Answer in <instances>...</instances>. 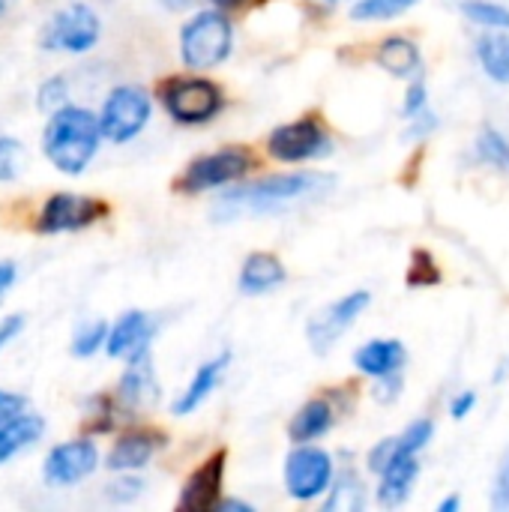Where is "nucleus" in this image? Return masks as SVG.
<instances>
[{"label": "nucleus", "mask_w": 509, "mask_h": 512, "mask_svg": "<svg viewBox=\"0 0 509 512\" xmlns=\"http://www.w3.org/2000/svg\"><path fill=\"white\" fill-rule=\"evenodd\" d=\"M216 9H225V12H234V9H243V6H249L252 0H210Z\"/></svg>", "instance_id": "obj_40"}, {"label": "nucleus", "mask_w": 509, "mask_h": 512, "mask_svg": "<svg viewBox=\"0 0 509 512\" xmlns=\"http://www.w3.org/2000/svg\"><path fill=\"white\" fill-rule=\"evenodd\" d=\"M231 24L219 9L198 12L180 30V54L189 69H213L231 54Z\"/></svg>", "instance_id": "obj_3"}, {"label": "nucleus", "mask_w": 509, "mask_h": 512, "mask_svg": "<svg viewBox=\"0 0 509 512\" xmlns=\"http://www.w3.org/2000/svg\"><path fill=\"white\" fill-rule=\"evenodd\" d=\"M153 321L150 315L144 312H126L111 330H108V342H105V351L117 360H129L132 354L150 348V339H153Z\"/></svg>", "instance_id": "obj_15"}, {"label": "nucleus", "mask_w": 509, "mask_h": 512, "mask_svg": "<svg viewBox=\"0 0 509 512\" xmlns=\"http://www.w3.org/2000/svg\"><path fill=\"white\" fill-rule=\"evenodd\" d=\"M462 12L480 24V27H492V30H509V9L492 0H465Z\"/></svg>", "instance_id": "obj_26"}, {"label": "nucleus", "mask_w": 509, "mask_h": 512, "mask_svg": "<svg viewBox=\"0 0 509 512\" xmlns=\"http://www.w3.org/2000/svg\"><path fill=\"white\" fill-rule=\"evenodd\" d=\"M330 492H333V495H330V501L324 504V510L327 512H357L366 504L363 483H360V477H357L354 471H342Z\"/></svg>", "instance_id": "obj_25"}, {"label": "nucleus", "mask_w": 509, "mask_h": 512, "mask_svg": "<svg viewBox=\"0 0 509 512\" xmlns=\"http://www.w3.org/2000/svg\"><path fill=\"white\" fill-rule=\"evenodd\" d=\"M315 3H318V6H324V9H333V6H336L339 0H315Z\"/></svg>", "instance_id": "obj_44"}, {"label": "nucleus", "mask_w": 509, "mask_h": 512, "mask_svg": "<svg viewBox=\"0 0 509 512\" xmlns=\"http://www.w3.org/2000/svg\"><path fill=\"white\" fill-rule=\"evenodd\" d=\"M159 399V381L153 372L150 348L129 357V366L120 378V402L129 408H147Z\"/></svg>", "instance_id": "obj_14"}, {"label": "nucleus", "mask_w": 509, "mask_h": 512, "mask_svg": "<svg viewBox=\"0 0 509 512\" xmlns=\"http://www.w3.org/2000/svg\"><path fill=\"white\" fill-rule=\"evenodd\" d=\"M21 408H24V399L21 396L0 390V423L9 420V417H15V414H21Z\"/></svg>", "instance_id": "obj_38"}, {"label": "nucleus", "mask_w": 509, "mask_h": 512, "mask_svg": "<svg viewBox=\"0 0 509 512\" xmlns=\"http://www.w3.org/2000/svg\"><path fill=\"white\" fill-rule=\"evenodd\" d=\"M369 291H354L336 303H330L327 309H321L312 321H309V342L315 351H327L339 336L348 333V327L369 309Z\"/></svg>", "instance_id": "obj_11"}, {"label": "nucleus", "mask_w": 509, "mask_h": 512, "mask_svg": "<svg viewBox=\"0 0 509 512\" xmlns=\"http://www.w3.org/2000/svg\"><path fill=\"white\" fill-rule=\"evenodd\" d=\"M105 342H108V327H105L102 321H90V324H84V327L75 333V339H72V354H75V357H90V354H96Z\"/></svg>", "instance_id": "obj_28"}, {"label": "nucleus", "mask_w": 509, "mask_h": 512, "mask_svg": "<svg viewBox=\"0 0 509 512\" xmlns=\"http://www.w3.org/2000/svg\"><path fill=\"white\" fill-rule=\"evenodd\" d=\"M228 354H222V357H213L210 363H204L198 372H195V378L189 381V387L180 393V399L174 402V414L177 417H186V414H192L216 387H219V381H222V375H225V369H228Z\"/></svg>", "instance_id": "obj_19"}, {"label": "nucleus", "mask_w": 509, "mask_h": 512, "mask_svg": "<svg viewBox=\"0 0 509 512\" xmlns=\"http://www.w3.org/2000/svg\"><path fill=\"white\" fill-rule=\"evenodd\" d=\"M162 435L159 432H150V429H138V432H129V435H123L117 444H114V450L108 453V468L111 471H120V474H129V471H138V468H144L150 459H153V453L162 447Z\"/></svg>", "instance_id": "obj_16"}, {"label": "nucleus", "mask_w": 509, "mask_h": 512, "mask_svg": "<svg viewBox=\"0 0 509 512\" xmlns=\"http://www.w3.org/2000/svg\"><path fill=\"white\" fill-rule=\"evenodd\" d=\"M42 432H45V423L36 414H15L3 420L0 423V465L9 462L15 453L27 450L33 441H39Z\"/></svg>", "instance_id": "obj_21"}, {"label": "nucleus", "mask_w": 509, "mask_h": 512, "mask_svg": "<svg viewBox=\"0 0 509 512\" xmlns=\"http://www.w3.org/2000/svg\"><path fill=\"white\" fill-rule=\"evenodd\" d=\"M477 405V396L468 390V393H459L453 402H450V417H456V420H465L468 414H471V408Z\"/></svg>", "instance_id": "obj_37"}, {"label": "nucleus", "mask_w": 509, "mask_h": 512, "mask_svg": "<svg viewBox=\"0 0 509 512\" xmlns=\"http://www.w3.org/2000/svg\"><path fill=\"white\" fill-rule=\"evenodd\" d=\"M249 168H252L249 150L228 147V150H219V153L195 159L183 171L180 189L189 192V195H198V192H207V189H219V186H228L234 180H243L249 174Z\"/></svg>", "instance_id": "obj_8"}, {"label": "nucleus", "mask_w": 509, "mask_h": 512, "mask_svg": "<svg viewBox=\"0 0 509 512\" xmlns=\"http://www.w3.org/2000/svg\"><path fill=\"white\" fill-rule=\"evenodd\" d=\"M150 96L141 87H117L108 93L105 105H102V135L114 144L132 141L150 120Z\"/></svg>", "instance_id": "obj_6"}, {"label": "nucleus", "mask_w": 509, "mask_h": 512, "mask_svg": "<svg viewBox=\"0 0 509 512\" xmlns=\"http://www.w3.org/2000/svg\"><path fill=\"white\" fill-rule=\"evenodd\" d=\"M102 126L87 108L63 105L51 114L45 126V156L63 174H81L99 150Z\"/></svg>", "instance_id": "obj_2"}, {"label": "nucleus", "mask_w": 509, "mask_h": 512, "mask_svg": "<svg viewBox=\"0 0 509 512\" xmlns=\"http://www.w3.org/2000/svg\"><path fill=\"white\" fill-rule=\"evenodd\" d=\"M108 213V207L99 198L90 195H75V192H57L45 201L36 231L42 234H63V231H81L99 222Z\"/></svg>", "instance_id": "obj_10"}, {"label": "nucleus", "mask_w": 509, "mask_h": 512, "mask_svg": "<svg viewBox=\"0 0 509 512\" xmlns=\"http://www.w3.org/2000/svg\"><path fill=\"white\" fill-rule=\"evenodd\" d=\"M0 15H3V0H0Z\"/></svg>", "instance_id": "obj_45"}, {"label": "nucleus", "mask_w": 509, "mask_h": 512, "mask_svg": "<svg viewBox=\"0 0 509 512\" xmlns=\"http://www.w3.org/2000/svg\"><path fill=\"white\" fill-rule=\"evenodd\" d=\"M477 153H480L483 162H492V165H498V168L509 165L507 138H504L501 132H495V129H483V132H480V138H477Z\"/></svg>", "instance_id": "obj_29"}, {"label": "nucleus", "mask_w": 509, "mask_h": 512, "mask_svg": "<svg viewBox=\"0 0 509 512\" xmlns=\"http://www.w3.org/2000/svg\"><path fill=\"white\" fill-rule=\"evenodd\" d=\"M219 510H231V512H252L249 504H240V501H222Z\"/></svg>", "instance_id": "obj_41"}, {"label": "nucleus", "mask_w": 509, "mask_h": 512, "mask_svg": "<svg viewBox=\"0 0 509 512\" xmlns=\"http://www.w3.org/2000/svg\"><path fill=\"white\" fill-rule=\"evenodd\" d=\"M420 477V465H417V453H402L396 456L384 471H381V489H378V501L384 507H399L408 501L414 483Z\"/></svg>", "instance_id": "obj_18"}, {"label": "nucleus", "mask_w": 509, "mask_h": 512, "mask_svg": "<svg viewBox=\"0 0 509 512\" xmlns=\"http://www.w3.org/2000/svg\"><path fill=\"white\" fill-rule=\"evenodd\" d=\"M405 345L396 339H372L354 354V366L369 378H393L405 366Z\"/></svg>", "instance_id": "obj_17"}, {"label": "nucleus", "mask_w": 509, "mask_h": 512, "mask_svg": "<svg viewBox=\"0 0 509 512\" xmlns=\"http://www.w3.org/2000/svg\"><path fill=\"white\" fill-rule=\"evenodd\" d=\"M96 465H99L96 444L87 438H78V441L60 444L48 453L45 480L51 486H72V483H81L84 477H90L96 471Z\"/></svg>", "instance_id": "obj_12"}, {"label": "nucleus", "mask_w": 509, "mask_h": 512, "mask_svg": "<svg viewBox=\"0 0 509 512\" xmlns=\"http://www.w3.org/2000/svg\"><path fill=\"white\" fill-rule=\"evenodd\" d=\"M141 480H135V477H123L120 483H114V486H108V498L111 501H120V504H126V501H132V498H138L141 495Z\"/></svg>", "instance_id": "obj_35"}, {"label": "nucleus", "mask_w": 509, "mask_h": 512, "mask_svg": "<svg viewBox=\"0 0 509 512\" xmlns=\"http://www.w3.org/2000/svg\"><path fill=\"white\" fill-rule=\"evenodd\" d=\"M333 483V459L321 447H297L285 459V489L297 501L321 498Z\"/></svg>", "instance_id": "obj_9"}, {"label": "nucleus", "mask_w": 509, "mask_h": 512, "mask_svg": "<svg viewBox=\"0 0 509 512\" xmlns=\"http://www.w3.org/2000/svg\"><path fill=\"white\" fill-rule=\"evenodd\" d=\"M432 423L429 420H417L405 429V435L396 438V447H399V456L402 453H420L429 441H432Z\"/></svg>", "instance_id": "obj_30"}, {"label": "nucleus", "mask_w": 509, "mask_h": 512, "mask_svg": "<svg viewBox=\"0 0 509 512\" xmlns=\"http://www.w3.org/2000/svg\"><path fill=\"white\" fill-rule=\"evenodd\" d=\"M417 0H357L351 9V18L357 21H387L402 12H408Z\"/></svg>", "instance_id": "obj_27"}, {"label": "nucleus", "mask_w": 509, "mask_h": 512, "mask_svg": "<svg viewBox=\"0 0 509 512\" xmlns=\"http://www.w3.org/2000/svg\"><path fill=\"white\" fill-rule=\"evenodd\" d=\"M330 426H333V408H330V402L327 399H312V402H306L297 411V417L291 420L288 435H291L294 444H309V441H318L321 435H327Z\"/></svg>", "instance_id": "obj_22"}, {"label": "nucleus", "mask_w": 509, "mask_h": 512, "mask_svg": "<svg viewBox=\"0 0 509 512\" xmlns=\"http://www.w3.org/2000/svg\"><path fill=\"white\" fill-rule=\"evenodd\" d=\"M18 162H21V144L15 138H0V183L18 174Z\"/></svg>", "instance_id": "obj_32"}, {"label": "nucleus", "mask_w": 509, "mask_h": 512, "mask_svg": "<svg viewBox=\"0 0 509 512\" xmlns=\"http://www.w3.org/2000/svg\"><path fill=\"white\" fill-rule=\"evenodd\" d=\"M285 267L276 255L267 252H255L246 258L243 270H240V288L246 294H267L273 288H279L285 282Z\"/></svg>", "instance_id": "obj_20"}, {"label": "nucleus", "mask_w": 509, "mask_h": 512, "mask_svg": "<svg viewBox=\"0 0 509 512\" xmlns=\"http://www.w3.org/2000/svg\"><path fill=\"white\" fill-rule=\"evenodd\" d=\"M36 102H39V108H63L66 105V78H48L42 87H39V93H36Z\"/></svg>", "instance_id": "obj_31"}, {"label": "nucleus", "mask_w": 509, "mask_h": 512, "mask_svg": "<svg viewBox=\"0 0 509 512\" xmlns=\"http://www.w3.org/2000/svg\"><path fill=\"white\" fill-rule=\"evenodd\" d=\"M477 57L486 69V75L498 84H509V36L486 33L477 42Z\"/></svg>", "instance_id": "obj_24"}, {"label": "nucleus", "mask_w": 509, "mask_h": 512, "mask_svg": "<svg viewBox=\"0 0 509 512\" xmlns=\"http://www.w3.org/2000/svg\"><path fill=\"white\" fill-rule=\"evenodd\" d=\"M159 96L165 111L183 126L210 123L222 111V90L210 78H168Z\"/></svg>", "instance_id": "obj_4"}, {"label": "nucleus", "mask_w": 509, "mask_h": 512, "mask_svg": "<svg viewBox=\"0 0 509 512\" xmlns=\"http://www.w3.org/2000/svg\"><path fill=\"white\" fill-rule=\"evenodd\" d=\"M378 63L396 78H411L420 69V48L405 36H390L378 48Z\"/></svg>", "instance_id": "obj_23"}, {"label": "nucleus", "mask_w": 509, "mask_h": 512, "mask_svg": "<svg viewBox=\"0 0 509 512\" xmlns=\"http://www.w3.org/2000/svg\"><path fill=\"white\" fill-rule=\"evenodd\" d=\"M222 483H225V453H213L183 486L177 510L210 512L222 504Z\"/></svg>", "instance_id": "obj_13"}, {"label": "nucleus", "mask_w": 509, "mask_h": 512, "mask_svg": "<svg viewBox=\"0 0 509 512\" xmlns=\"http://www.w3.org/2000/svg\"><path fill=\"white\" fill-rule=\"evenodd\" d=\"M102 24L96 18V12L84 3H72L66 9H60L42 30V45L51 51H90L99 42Z\"/></svg>", "instance_id": "obj_7"}, {"label": "nucleus", "mask_w": 509, "mask_h": 512, "mask_svg": "<svg viewBox=\"0 0 509 512\" xmlns=\"http://www.w3.org/2000/svg\"><path fill=\"white\" fill-rule=\"evenodd\" d=\"M330 135L327 126L318 117H300L294 123H282L270 132L267 138V150L273 159L279 162H306V159H318L330 153Z\"/></svg>", "instance_id": "obj_5"}, {"label": "nucleus", "mask_w": 509, "mask_h": 512, "mask_svg": "<svg viewBox=\"0 0 509 512\" xmlns=\"http://www.w3.org/2000/svg\"><path fill=\"white\" fill-rule=\"evenodd\" d=\"M459 507H462V498H459V495H453V498H447V501H444V504H441L438 510H441V512H456Z\"/></svg>", "instance_id": "obj_42"}, {"label": "nucleus", "mask_w": 509, "mask_h": 512, "mask_svg": "<svg viewBox=\"0 0 509 512\" xmlns=\"http://www.w3.org/2000/svg\"><path fill=\"white\" fill-rule=\"evenodd\" d=\"M24 330V315H12V318H3L0 321V351Z\"/></svg>", "instance_id": "obj_36"}, {"label": "nucleus", "mask_w": 509, "mask_h": 512, "mask_svg": "<svg viewBox=\"0 0 509 512\" xmlns=\"http://www.w3.org/2000/svg\"><path fill=\"white\" fill-rule=\"evenodd\" d=\"M12 285H15V264L0 261V300H3V294H6Z\"/></svg>", "instance_id": "obj_39"}, {"label": "nucleus", "mask_w": 509, "mask_h": 512, "mask_svg": "<svg viewBox=\"0 0 509 512\" xmlns=\"http://www.w3.org/2000/svg\"><path fill=\"white\" fill-rule=\"evenodd\" d=\"M162 6H168V9H183V6H189V0H159Z\"/></svg>", "instance_id": "obj_43"}, {"label": "nucleus", "mask_w": 509, "mask_h": 512, "mask_svg": "<svg viewBox=\"0 0 509 512\" xmlns=\"http://www.w3.org/2000/svg\"><path fill=\"white\" fill-rule=\"evenodd\" d=\"M492 507L498 512H509V453L504 456L498 474H495V489H492Z\"/></svg>", "instance_id": "obj_34"}, {"label": "nucleus", "mask_w": 509, "mask_h": 512, "mask_svg": "<svg viewBox=\"0 0 509 512\" xmlns=\"http://www.w3.org/2000/svg\"><path fill=\"white\" fill-rule=\"evenodd\" d=\"M333 186V180L327 174H273L255 183H243L237 189H228L216 207L213 216L219 222H231L240 216H258V213H276L285 210L303 198L321 195Z\"/></svg>", "instance_id": "obj_1"}, {"label": "nucleus", "mask_w": 509, "mask_h": 512, "mask_svg": "<svg viewBox=\"0 0 509 512\" xmlns=\"http://www.w3.org/2000/svg\"><path fill=\"white\" fill-rule=\"evenodd\" d=\"M426 105H429V87H426L423 78H414L408 93H405V114L417 120V117L426 114Z\"/></svg>", "instance_id": "obj_33"}]
</instances>
